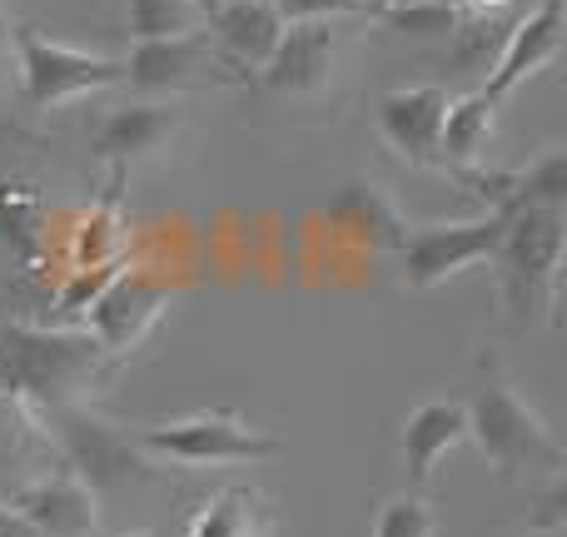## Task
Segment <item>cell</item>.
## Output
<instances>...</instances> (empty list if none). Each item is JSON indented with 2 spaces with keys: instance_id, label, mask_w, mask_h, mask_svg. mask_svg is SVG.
Listing matches in <instances>:
<instances>
[{
  "instance_id": "cell-1",
  "label": "cell",
  "mask_w": 567,
  "mask_h": 537,
  "mask_svg": "<svg viewBox=\"0 0 567 537\" xmlns=\"http://www.w3.org/2000/svg\"><path fill=\"white\" fill-rule=\"evenodd\" d=\"M115 373V359L80 323H0V393L30 413L90 403Z\"/></svg>"
},
{
  "instance_id": "cell-2",
  "label": "cell",
  "mask_w": 567,
  "mask_h": 537,
  "mask_svg": "<svg viewBox=\"0 0 567 537\" xmlns=\"http://www.w3.org/2000/svg\"><path fill=\"white\" fill-rule=\"evenodd\" d=\"M463 413H468V438L483 448L488 468L508 483H543L567 468L563 438L548 428L538 409L513 389L503 363L493 353L478 359V379L463 393Z\"/></svg>"
},
{
  "instance_id": "cell-3",
  "label": "cell",
  "mask_w": 567,
  "mask_h": 537,
  "mask_svg": "<svg viewBox=\"0 0 567 537\" xmlns=\"http://www.w3.org/2000/svg\"><path fill=\"white\" fill-rule=\"evenodd\" d=\"M563 259H567V209L538 205L508 215L498 255L488 259L498 273V303L503 323L518 333L558 323V289H563Z\"/></svg>"
},
{
  "instance_id": "cell-4",
  "label": "cell",
  "mask_w": 567,
  "mask_h": 537,
  "mask_svg": "<svg viewBox=\"0 0 567 537\" xmlns=\"http://www.w3.org/2000/svg\"><path fill=\"white\" fill-rule=\"evenodd\" d=\"M40 423H45V438L55 448V458L70 473H80L95 493H125V488L155 483V458L140 448L135 433L100 419L90 403L50 409L40 413Z\"/></svg>"
},
{
  "instance_id": "cell-5",
  "label": "cell",
  "mask_w": 567,
  "mask_h": 537,
  "mask_svg": "<svg viewBox=\"0 0 567 537\" xmlns=\"http://www.w3.org/2000/svg\"><path fill=\"white\" fill-rule=\"evenodd\" d=\"M135 438L150 458L179 463V468H239V463L255 468V463H275L284 453L275 433L255 428L235 409H199L169 423H145L135 428Z\"/></svg>"
},
{
  "instance_id": "cell-6",
  "label": "cell",
  "mask_w": 567,
  "mask_h": 537,
  "mask_svg": "<svg viewBox=\"0 0 567 537\" xmlns=\"http://www.w3.org/2000/svg\"><path fill=\"white\" fill-rule=\"evenodd\" d=\"M10 50H16L20 100L30 110H60L70 100L95 95V90L125 85V60L60 45V40L40 35L35 25H10Z\"/></svg>"
},
{
  "instance_id": "cell-7",
  "label": "cell",
  "mask_w": 567,
  "mask_h": 537,
  "mask_svg": "<svg viewBox=\"0 0 567 537\" xmlns=\"http://www.w3.org/2000/svg\"><path fill=\"white\" fill-rule=\"evenodd\" d=\"M229 60L215 50L209 30H185V35H159V40H135V50L125 55V85L145 100H169L189 95V90L209 85H235Z\"/></svg>"
},
{
  "instance_id": "cell-8",
  "label": "cell",
  "mask_w": 567,
  "mask_h": 537,
  "mask_svg": "<svg viewBox=\"0 0 567 537\" xmlns=\"http://www.w3.org/2000/svg\"><path fill=\"white\" fill-rule=\"evenodd\" d=\"M169 303H175V283L169 279L145 269H120L105 283V293L80 313V329L120 363L155 333V323L169 313Z\"/></svg>"
},
{
  "instance_id": "cell-9",
  "label": "cell",
  "mask_w": 567,
  "mask_h": 537,
  "mask_svg": "<svg viewBox=\"0 0 567 537\" xmlns=\"http://www.w3.org/2000/svg\"><path fill=\"white\" fill-rule=\"evenodd\" d=\"M508 215H478L458 219V225H413L403 239V283L409 289H439L453 273L488 265L503 245Z\"/></svg>"
},
{
  "instance_id": "cell-10",
  "label": "cell",
  "mask_w": 567,
  "mask_h": 537,
  "mask_svg": "<svg viewBox=\"0 0 567 537\" xmlns=\"http://www.w3.org/2000/svg\"><path fill=\"white\" fill-rule=\"evenodd\" d=\"M343 50H349L343 20H293V25H284L275 55L259 65V80H265L275 95L313 100L339 80Z\"/></svg>"
},
{
  "instance_id": "cell-11",
  "label": "cell",
  "mask_w": 567,
  "mask_h": 537,
  "mask_svg": "<svg viewBox=\"0 0 567 537\" xmlns=\"http://www.w3.org/2000/svg\"><path fill=\"white\" fill-rule=\"evenodd\" d=\"M185 130V105L179 100H130L115 105L95 120V135H90V155L105 175H125L140 159L159 155V149L175 145V135Z\"/></svg>"
},
{
  "instance_id": "cell-12",
  "label": "cell",
  "mask_w": 567,
  "mask_h": 537,
  "mask_svg": "<svg viewBox=\"0 0 567 537\" xmlns=\"http://www.w3.org/2000/svg\"><path fill=\"white\" fill-rule=\"evenodd\" d=\"M453 105L449 85H403L379 95L373 105V130L379 140L413 169H439V130Z\"/></svg>"
},
{
  "instance_id": "cell-13",
  "label": "cell",
  "mask_w": 567,
  "mask_h": 537,
  "mask_svg": "<svg viewBox=\"0 0 567 537\" xmlns=\"http://www.w3.org/2000/svg\"><path fill=\"white\" fill-rule=\"evenodd\" d=\"M558 55H563V0H538V6L523 10V16L508 25L503 50L493 55L488 80H483L478 90L503 105V100L518 95L533 75H543Z\"/></svg>"
},
{
  "instance_id": "cell-14",
  "label": "cell",
  "mask_w": 567,
  "mask_h": 537,
  "mask_svg": "<svg viewBox=\"0 0 567 537\" xmlns=\"http://www.w3.org/2000/svg\"><path fill=\"white\" fill-rule=\"evenodd\" d=\"M10 508L35 528V537H95L100 533V493L80 473H70L65 463L40 473L35 483H25L10 498Z\"/></svg>"
},
{
  "instance_id": "cell-15",
  "label": "cell",
  "mask_w": 567,
  "mask_h": 537,
  "mask_svg": "<svg viewBox=\"0 0 567 537\" xmlns=\"http://www.w3.org/2000/svg\"><path fill=\"white\" fill-rule=\"evenodd\" d=\"M468 443V413H463V399H429L403 419L399 428V453H403V473H409V488L429 493L439 463L449 458L453 448Z\"/></svg>"
},
{
  "instance_id": "cell-16",
  "label": "cell",
  "mask_w": 567,
  "mask_h": 537,
  "mask_svg": "<svg viewBox=\"0 0 567 537\" xmlns=\"http://www.w3.org/2000/svg\"><path fill=\"white\" fill-rule=\"evenodd\" d=\"M329 225L339 235H349L363 249H393L399 255L403 239H409V215L393 205V195L373 179H349L339 195L329 199Z\"/></svg>"
},
{
  "instance_id": "cell-17",
  "label": "cell",
  "mask_w": 567,
  "mask_h": 537,
  "mask_svg": "<svg viewBox=\"0 0 567 537\" xmlns=\"http://www.w3.org/2000/svg\"><path fill=\"white\" fill-rule=\"evenodd\" d=\"M209 25H215L209 40L229 60L235 75H249V70L265 65L284 35V16L275 10V0H219Z\"/></svg>"
},
{
  "instance_id": "cell-18",
  "label": "cell",
  "mask_w": 567,
  "mask_h": 537,
  "mask_svg": "<svg viewBox=\"0 0 567 537\" xmlns=\"http://www.w3.org/2000/svg\"><path fill=\"white\" fill-rule=\"evenodd\" d=\"M55 448L45 438L40 413H30L20 399L0 393V503H10L25 483H35L40 473L55 468Z\"/></svg>"
},
{
  "instance_id": "cell-19",
  "label": "cell",
  "mask_w": 567,
  "mask_h": 537,
  "mask_svg": "<svg viewBox=\"0 0 567 537\" xmlns=\"http://www.w3.org/2000/svg\"><path fill=\"white\" fill-rule=\"evenodd\" d=\"M179 537H275V508L259 488L235 483V488H219L215 498L199 503Z\"/></svg>"
},
{
  "instance_id": "cell-20",
  "label": "cell",
  "mask_w": 567,
  "mask_h": 537,
  "mask_svg": "<svg viewBox=\"0 0 567 537\" xmlns=\"http://www.w3.org/2000/svg\"><path fill=\"white\" fill-rule=\"evenodd\" d=\"M493 135H498V100H488L483 90L453 95L449 115H443V130H439V169L483 165Z\"/></svg>"
},
{
  "instance_id": "cell-21",
  "label": "cell",
  "mask_w": 567,
  "mask_h": 537,
  "mask_svg": "<svg viewBox=\"0 0 567 537\" xmlns=\"http://www.w3.org/2000/svg\"><path fill=\"white\" fill-rule=\"evenodd\" d=\"M379 25L419 40H453V30L463 25V6L458 0H399L379 16Z\"/></svg>"
},
{
  "instance_id": "cell-22",
  "label": "cell",
  "mask_w": 567,
  "mask_h": 537,
  "mask_svg": "<svg viewBox=\"0 0 567 537\" xmlns=\"http://www.w3.org/2000/svg\"><path fill=\"white\" fill-rule=\"evenodd\" d=\"M199 10L189 0H125V25L135 40H159V35H185L199 30Z\"/></svg>"
},
{
  "instance_id": "cell-23",
  "label": "cell",
  "mask_w": 567,
  "mask_h": 537,
  "mask_svg": "<svg viewBox=\"0 0 567 537\" xmlns=\"http://www.w3.org/2000/svg\"><path fill=\"white\" fill-rule=\"evenodd\" d=\"M439 533V513H433L429 493L403 488L383 498L379 518H373V537H433Z\"/></svg>"
},
{
  "instance_id": "cell-24",
  "label": "cell",
  "mask_w": 567,
  "mask_h": 537,
  "mask_svg": "<svg viewBox=\"0 0 567 537\" xmlns=\"http://www.w3.org/2000/svg\"><path fill=\"white\" fill-rule=\"evenodd\" d=\"M528 493H538V513H528V528L533 533H558L567 523V488H563V473H553V478L533 483Z\"/></svg>"
},
{
  "instance_id": "cell-25",
  "label": "cell",
  "mask_w": 567,
  "mask_h": 537,
  "mask_svg": "<svg viewBox=\"0 0 567 537\" xmlns=\"http://www.w3.org/2000/svg\"><path fill=\"white\" fill-rule=\"evenodd\" d=\"M275 10L284 16V25H293V20H343V16H363L359 0H275Z\"/></svg>"
},
{
  "instance_id": "cell-26",
  "label": "cell",
  "mask_w": 567,
  "mask_h": 537,
  "mask_svg": "<svg viewBox=\"0 0 567 537\" xmlns=\"http://www.w3.org/2000/svg\"><path fill=\"white\" fill-rule=\"evenodd\" d=\"M0 537H35V528H30V523L20 518L10 503H0Z\"/></svg>"
},
{
  "instance_id": "cell-27",
  "label": "cell",
  "mask_w": 567,
  "mask_h": 537,
  "mask_svg": "<svg viewBox=\"0 0 567 537\" xmlns=\"http://www.w3.org/2000/svg\"><path fill=\"white\" fill-rule=\"evenodd\" d=\"M458 6H463V16H503L513 0H458Z\"/></svg>"
},
{
  "instance_id": "cell-28",
  "label": "cell",
  "mask_w": 567,
  "mask_h": 537,
  "mask_svg": "<svg viewBox=\"0 0 567 537\" xmlns=\"http://www.w3.org/2000/svg\"><path fill=\"white\" fill-rule=\"evenodd\" d=\"M6 75H10V16L0 6V85H6Z\"/></svg>"
},
{
  "instance_id": "cell-29",
  "label": "cell",
  "mask_w": 567,
  "mask_h": 537,
  "mask_svg": "<svg viewBox=\"0 0 567 537\" xmlns=\"http://www.w3.org/2000/svg\"><path fill=\"white\" fill-rule=\"evenodd\" d=\"M389 6H393V0H359V10H363V16H373V20H379Z\"/></svg>"
},
{
  "instance_id": "cell-30",
  "label": "cell",
  "mask_w": 567,
  "mask_h": 537,
  "mask_svg": "<svg viewBox=\"0 0 567 537\" xmlns=\"http://www.w3.org/2000/svg\"><path fill=\"white\" fill-rule=\"evenodd\" d=\"M189 6H195V10H199V16H205V20H209V16H215V10H219V0H189Z\"/></svg>"
},
{
  "instance_id": "cell-31",
  "label": "cell",
  "mask_w": 567,
  "mask_h": 537,
  "mask_svg": "<svg viewBox=\"0 0 567 537\" xmlns=\"http://www.w3.org/2000/svg\"><path fill=\"white\" fill-rule=\"evenodd\" d=\"M130 537H169V533H130Z\"/></svg>"
},
{
  "instance_id": "cell-32",
  "label": "cell",
  "mask_w": 567,
  "mask_h": 537,
  "mask_svg": "<svg viewBox=\"0 0 567 537\" xmlns=\"http://www.w3.org/2000/svg\"><path fill=\"white\" fill-rule=\"evenodd\" d=\"M503 537H533V533H503Z\"/></svg>"
},
{
  "instance_id": "cell-33",
  "label": "cell",
  "mask_w": 567,
  "mask_h": 537,
  "mask_svg": "<svg viewBox=\"0 0 567 537\" xmlns=\"http://www.w3.org/2000/svg\"><path fill=\"white\" fill-rule=\"evenodd\" d=\"M393 6H399V0H393Z\"/></svg>"
}]
</instances>
